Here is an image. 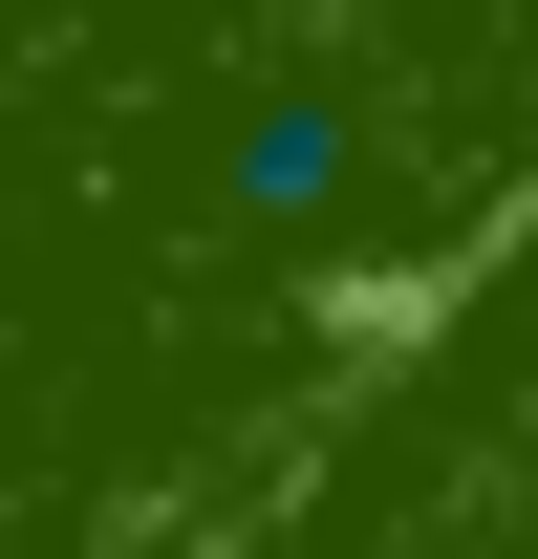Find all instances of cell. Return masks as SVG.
<instances>
[{"instance_id": "6da1fadb", "label": "cell", "mask_w": 538, "mask_h": 559, "mask_svg": "<svg viewBox=\"0 0 538 559\" xmlns=\"http://www.w3.org/2000/svg\"><path fill=\"white\" fill-rule=\"evenodd\" d=\"M215 173H237V215L259 237H324L344 194H366V66H280L237 130H215Z\"/></svg>"}]
</instances>
